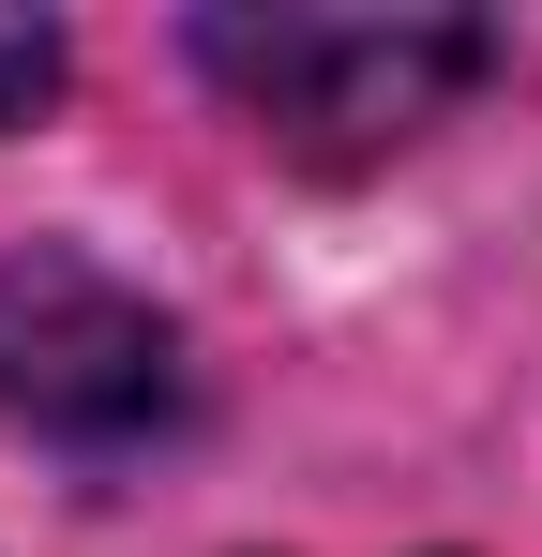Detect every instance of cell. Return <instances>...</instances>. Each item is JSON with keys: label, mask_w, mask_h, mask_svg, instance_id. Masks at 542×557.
I'll return each instance as SVG.
<instances>
[{"label": "cell", "mask_w": 542, "mask_h": 557, "mask_svg": "<svg viewBox=\"0 0 542 557\" xmlns=\"http://www.w3.org/2000/svg\"><path fill=\"white\" fill-rule=\"evenodd\" d=\"M46 91H61V30L46 15H0V121H30Z\"/></svg>", "instance_id": "3"}, {"label": "cell", "mask_w": 542, "mask_h": 557, "mask_svg": "<svg viewBox=\"0 0 542 557\" xmlns=\"http://www.w3.org/2000/svg\"><path fill=\"white\" fill-rule=\"evenodd\" d=\"M482 61H497L482 15H196V76L317 166L407 151Z\"/></svg>", "instance_id": "1"}, {"label": "cell", "mask_w": 542, "mask_h": 557, "mask_svg": "<svg viewBox=\"0 0 542 557\" xmlns=\"http://www.w3.org/2000/svg\"><path fill=\"white\" fill-rule=\"evenodd\" d=\"M0 407L61 453H136L181 422V332L90 257H0Z\"/></svg>", "instance_id": "2"}]
</instances>
